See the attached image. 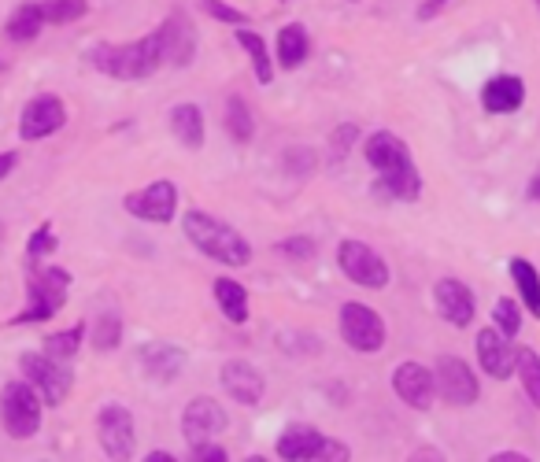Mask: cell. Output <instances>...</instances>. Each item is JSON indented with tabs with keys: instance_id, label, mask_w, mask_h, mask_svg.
<instances>
[{
	"instance_id": "1",
	"label": "cell",
	"mask_w": 540,
	"mask_h": 462,
	"mask_svg": "<svg viewBox=\"0 0 540 462\" xmlns=\"http://www.w3.org/2000/svg\"><path fill=\"white\" fill-rule=\"evenodd\" d=\"M367 163L378 171V189L381 196H389V200H418L422 193V178H418V167L407 145L400 141L396 134H374L367 141Z\"/></svg>"
},
{
	"instance_id": "2",
	"label": "cell",
	"mask_w": 540,
	"mask_h": 462,
	"mask_svg": "<svg viewBox=\"0 0 540 462\" xmlns=\"http://www.w3.org/2000/svg\"><path fill=\"white\" fill-rule=\"evenodd\" d=\"M89 63H93L100 74H108V78L141 82V78L160 71V63H163L160 30L141 37V41H130V45H97V49L89 52Z\"/></svg>"
},
{
	"instance_id": "3",
	"label": "cell",
	"mask_w": 540,
	"mask_h": 462,
	"mask_svg": "<svg viewBox=\"0 0 540 462\" xmlns=\"http://www.w3.org/2000/svg\"><path fill=\"white\" fill-rule=\"evenodd\" d=\"M185 237L197 244L204 256H211L215 263H226V267H248L252 263V244L234 230L226 226L215 215H204V211H189L182 219Z\"/></svg>"
},
{
	"instance_id": "4",
	"label": "cell",
	"mask_w": 540,
	"mask_h": 462,
	"mask_svg": "<svg viewBox=\"0 0 540 462\" xmlns=\"http://www.w3.org/2000/svg\"><path fill=\"white\" fill-rule=\"evenodd\" d=\"M0 418L12 440H30L41 429V400L30 381H12L0 396Z\"/></svg>"
},
{
	"instance_id": "5",
	"label": "cell",
	"mask_w": 540,
	"mask_h": 462,
	"mask_svg": "<svg viewBox=\"0 0 540 462\" xmlns=\"http://www.w3.org/2000/svg\"><path fill=\"white\" fill-rule=\"evenodd\" d=\"M67 285H71V274L60 267H45V270H34L30 274V304L26 311L15 322H45L67 304Z\"/></svg>"
},
{
	"instance_id": "6",
	"label": "cell",
	"mask_w": 540,
	"mask_h": 462,
	"mask_svg": "<svg viewBox=\"0 0 540 462\" xmlns=\"http://www.w3.org/2000/svg\"><path fill=\"white\" fill-rule=\"evenodd\" d=\"M337 263H341L344 278L363 285V289H385V285H389V267H385V259L363 241H344L341 252H337Z\"/></svg>"
},
{
	"instance_id": "7",
	"label": "cell",
	"mask_w": 540,
	"mask_h": 462,
	"mask_svg": "<svg viewBox=\"0 0 540 462\" xmlns=\"http://www.w3.org/2000/svg\"><path fill=\"white\" fill-rule=\"evenodd\" d=\"M341 337L356 352H381L385 344V322L374 307L367 304H344L341 307Z\"/></svg>"
},
{
	"instance_id": "8",
	"label": "cell",
	"mask_w": 540,
	"mask_h": 462,
	"mask_svg": "<svg viewBox=\"0 0 540 462\" xmlns=\"http://www.w3.org/2000/svg\"><path fill=\"white\" fill-rule=\"evenodd\" d=\"M278 455H282V459H296V462L348 459V448L333 444L330 437H322L315 426H289L282 437H278Z\"/></svg>"
},
{
	"instance_id": "9",
	"label": "cell",
	"mask_w": 540,
	"mask_h": 462,
	"mask_svg": "<svg viewBox=\"0 0 540 462\" xmlns=\"http://www.w3.org/2000/svg\"><path fill=\"white\" fill-rule=\"evenodd\" d=\"M23 374L30 377L34 389H41V400L49 407H60L71 392V374L52 355H23Z\"/></svg>"
},
{
	"instance_id": "10",
	"label": "cell",
	"mask_w": 540,
	"mask_h": 462,
	"mask_svg": "<svg viewBox=\"0 0 540 462\" xmlns=\"http://www.w3.org/2000/svg\"><path fill=\"white\" fill-rule=\"evenodd\" d=\"M97 437L111 459H130L134 455V418L123 403H108L97 414Z\"/></svg>"
},
{
	"instance_id": "11",
	"label": "cell",
	"mask_w": 540,
	"mask_h": 462,
	"mask_svg": "<svg viewBox=\"0 0 540 462\" xmlns=\"http://www.w3.org/2000/svg\"><path fill=\"white\" fill-rule=\"evenodd\" d=\"M437 392H441L452 407H470V403H478L481 389H478L474 370H470L463 359L441 355V359H437Z\"/></svg>"
},
{
	"instance_id": "12",
	"label": "cell",
	"mask_w": 540,
	"mask_h": 462,
	"mask_svg": "<svg viewBox=\"0 0 540 462\" xmlns=\"http://www.w3.org/2000/svg\"><path fill=\"white\" fill-rule=\"evenodd\" d=\"M123 207L134 215V219L145 222H171L174 207H178V189L171 182H152L141 193H130L123 200Z\"/></svg>"
},
{
	"instance_id": "13",
	"label": "cell",
	"mask_w": 540,
	"mask_h": 462,
	"mask_svg": "<svg viewBox=\"0 0 540 462\" xmlns=\"http://www.w3.org/2000/svg\"><path fill=\"white\" fill-rule=\"evenodd\" d=\"M393 389L407 407L426 411L433 403V396H437V374H430L422 363H400L393 370Z\"/></svg>"
},
{
	"instance_id": "14",
	"label": "cell",
	"mask_w": 540,
	"mask_h": 462,
	"mask_svg": "<svg viewBox=\"0 0 540 462\" xmlns=\"http://www.w3.org/2000/svg\"><path fill=\"white\" fill-rule=\"evenodd\" d=\"M67 122V108L60 97H37L26 104L23 119H19V137L23 141H41V137L56 134Z\"/></svg>"
},
{
	"instance_id": "15",
	"label": "cell",
	"mask_w": 540,
	"mask_h": 462,
	"mask_svg": "<svg viewBox=\"0 0 540 462\" xmlns=\"http://www.w3.org/2000/svg\"><path fill=\"white\" fill-rule=\"evenodd\" d=\"M226 411H222L219 403L208 400V396H197V400L185 407L182 414V433L189 444H204V440L219 437L222 429H226Z\"/></svg>"
},
{
	"instance_id": "16",
	"label": "cell",
	"mask_w": 540,
	"mask_h": 462,
	"mask_svg": "<svg viewBox=\"0 0 540 462\" xmlns=\"http://www.w3.org/2000/svg\"><path fill=\"white\" fill-rule=\"evenodd\" d=\"M433 300H437V311L448 326L455 329H467L474 322V292L455 278H441L437 289H433Z\"/></svg>"
},
{
	"instance_id": "17",
	"label": "cell",
	"mask_w": 540,
	"mask_h": 462,
	"mask_svg": "<svg viewBox=\"0 0 540 462\" xmlns=\"http://www.w3.org/2000/svg\"><path fill=\"white\" fill-rule=\"evenodd\" d=\"M478 363L489 377L507 381V377L515 374V348H511V337L500 333V329H481L478 333Z\"/></svg>"
},
{
	"instance_id": "18",
	"label": "cell",
	"mask_w": 540,
	"mask_h": 462,
	"mask_svg": "<svg viewBox=\"0 0 540 462\" xmlns=\"http://www.w3.org/2000/svg\"><path fill=\"white\" fill-rule=\"evenodd\" d=\"M160 41H163V63H171V67H189L193 56H197V34H193V23L185 15H171L160 26Z\"/></svg>"
},
{
	"instance_id": "19",
	"label": "cell",
	"mask_w": 540,
	"mask_h": 462,
	"mask_svg": "<svg viewBox=\"0 0 540 462\" xmlns=\"http://www.w3.org/2000/svg\"><path fill=\"white\" fill-rule=\"evenodd\" d=\"M522 100H526V82L518 74H496L481 89V108L489 115H511L522 108Z\"/></svg>"
},
{
	"instance_id": "20",
	"label": "cell",
	"mask_w": 540,
	"mask_h": 462,
	"mask_svg": "<svg viewBox=\"0 0 540 462\" xmlns=\"http://www.w3.org/2000/svg\"><path fill=\"white\" fill-rule=\"evenodd\" d=\"M222 389L230 392L237 403H245V407H256L263 400V377L252 363L245 359H230V363L222 366Z\"/></svg>"
},
{
	"instance_id": "21",
	"label": "cell",
	"mask_w": 540,
	"mask_h": 462,
	"mask_svg": "<svg viewBox=\"0 0 540 462\" xmlns=\"http://www.w3.org/2000/svg\"><path fill=\"white\" fill-rule=\"evenodd\" d=\"M141 366L156 381H174L178 370L185 366V352L174 348V344H148V348H141Z\"/></svg>"
},
{
	"instance_id": "22",
	"label": "cell",
	"mask_w": 540,
	"mask_h": 462,
	"mask_svg": "<svg viewBox=\"0 0 540 462\" xmlns=\"http://www.w3.org/2000/svg\"><path fill=\"white\" fill-rule=\"evenodd\" d=\"M171 130L178 134L185 148H200L204 145V115H200L197 104H178L171 111Z\"/></svg>"
},
{
	"instance_id": "23",
	"label": "cell",
	"mask_w": 540,
	"mask_h": 462,
	"mask_svg": "<svg viewBox=\"0 0 540 462\" xmlns=\"http://www.w3.org/2000/svg\"><path fill=\"white\" fill-rule=\"evenodd\" d=\"M215 300H219L222 315L230 318V322H248V289L245 285H237L234 278H219L215 281Z\"/></svg>"
},
{
	"instance_id": "24",
	"label": "cell",
	"mask_w": 540,
	"mask_h": 462,
	"mask_svg": "<svg viewBox=\"0 0 540 462\" xmlns=\"http://www.w3.org/2000/svg\"><path fill=\"white\" fill-rule=\"evenodd\" d=\"M511 278L518 285V296H522V304L529 307V315L540 318V274L537 267L529 263V259H511Z\"/></svg>"
},
{
	"instance_id": "25",
	"label": "cell",
	"mask_w": 540,
	"mask_h": 462,
	"mask_svg": "<svg viewBox=\"0 0 540 462\" xmlns=\"http://www.w3.org/2000/svg\"><path fill=\"white\" fill-rule=\"evenodd\" d=\"M45 23H49V19H45V8H41V4H19L12 12V19H8V37L19 41V45H23V41H34Z\"/></svg>"
},
{
	"instance_id": "26",
	"label": "cell",
	"mask_w": 540,
	"mask_h": 462,
	"mask_svg": "<svg viewBox=\"0 0 540 462\" xmlns=\"http://www.w3.org/2000/svg\"><path fill=\"white\" fill-rule=\"evenodd\" d=\"M307 30L304 26H285L282 34H278V63H282L285 71H296L300 63L307 60Z\"/></svg>"
},
{
	"instance_id": "27",
	"label": "cell",
	"mask_w": 540,
	"mask_h": 462,
	"mask_svg": "<svg viewBox=\"0 0 540 462\" xmlns=\"http://www.w3.org/2000/svg\"><path fill=\"white\" fill-rule=\"evenodd\" d=\"M237 45L248 52V60H252V67H256L259 82L270 86V82H274V67H270V56H267V41H263L259 34H252V30H237Z\"/></svg>"
},
{
	"instance_id": "28",
	"label": "cell",
	"mask_w": 540,
	"mask_h": 462,
	"mask_svg": "<svg viewBox=\"0 0 540 462\" xmlns=\"http://www.w3.org/2000/svg\"><path fill=\"white\" fill-rule=\"evenodd\" d=\"M515 370L533 407H540V355L533 348H515Z\"/></svg>"
},
{
	"instance_id": "29",
	"label": "cell",
	"mask_w": 540,
	"mask_h": 462,
	"mask_svg": "<svg viewBox=\"0 0 540 462\" xmlns=\"http://www.w3.org/2000/svg\"><path fill=\"white\" fill-rule=\"evenodd\" d=\"M226 130H230V137L234 141H252V130H256V122H252V111H248V104L245 100H237V97H230L226 100Z\"/></svg>"
},
{
	"instance_id": "30",
	"label": "cell",
	"mask_w": 540,
	"mask_h": 462,
	"mask_svg": "<svg viewBox=\"0 0 540 462\" xmlns=\"http://www.w3.org/2000/svg\"><path fill=\"white\" fill-rule=\"evenodd\" d=\"M82 337H86V326H74V329H63V333H52V337H45V348H49L52 359H71L74 352H78V344H82Z\"/></svg>"
},
{
	"instance_id": "31",
	"label": "cell",
	"mask_w": 540,
	"mask_h": 462,
	"mask_svg": "<svg viewBox=\"0 0 540 462\" xmlns=\"http://www.w3.org/2000/svg\"><path fill=\"white\" fill-rule=\"evenodd\" d=\"M41 8H45V19H49V23H56V26L74 23V19H82V15L89 12L86 0H45Z\"/></svg>"
},
{
	"instance_id": "32",
	"label": "cell",
	"mask_w": 540,
	"mask_h": 462,
	"mask_svg": "<svg viewBox=\"0 0 540 462\" xmlns=\"http://www.w3.org/2000/svg\"><path fill=\"white\" fill-rule=\"evenodd\" d=\"M119 337H123V322H119V315H100L97 322H93V344H97L100 352L119 348Z\"/></svg>"
},
{
	"instance_id": "33",
	"label": "cell",
	"mask_w": 540,
	"mask_h": 462,
	"mask_svg": "<svg viewBox=\"0 0 540 462\" xmlns=\"http://www.w3.org/2000/svg\"><path fill=\"white\" fill-rule=\"evenodd\" d=\"M492 318H496V329L500 333H507V337H518V329H522V307L515 304V300H496V307H492Z\"/></svg>"
},
{
	"instance_id": "34",
	"label": "cell",
	"mask_w": 540,
	"mask_h": 462,
	"mask_svg": "<svg viewBox=\"0 0 540 462\" xmlns=\"http://www.w3.org/2000/svg\"><path fill=\"white\" fill-rule=\"evenodd\" d=\"M45 252H56V237H52L49 226H41V230L30 237V244H26V259H30V267H37V259L45 256Z\"/></svg>"
},
{
	"instance_id": "35",
	"label": "cell",
	"mask_w": 540,
	"mask_h": 462,
	"mask_svg": "<svg viewBox=\"0 0 540 462\" xmlns=\"http://www.w3.org/2000/svg\"><path fill=\"white\" fill-rule=\"evenodd\" d=\"M356 141H359V126H352V122H348V126H337V130H333V159L348 156V148L356 145Z\"/></svg>"
},
{
	"instance_id": "36",
	"label": "cell",
	"mask_w": 540,
	"mask_h": 462,
	"mask_svg": "<svg viewBox=\"0 0 540 462\" xmlns=\"http://www.w3.org/2000/svg\"><path fill=\"white\" fill-rule=\"evenodd\" d=\"M204 12H208L211 19H219V23H230V26L245 23V12H237V8H226L222 0H204Z\"/></svg>"
},
{
	"instance_id": "37",
	"label": "cell",
	"mask_w": 540,
	"mask_h": 462,
	"mask_svg": "<svg viewBox=\"0 0 540 462\" xmlns=\"http://www.w3.org/2000/svg\"><path fill=\"white\" fill-rule=\"evenodd\" d=\"M285 256H296V259H311L315 256V241L311 237H289V241L278 244Z\"/></svg>"
},
{
	"instance_id": "38",
	"label": "cell",
	"mask_w": 540,
	"mask_h": 462,
	"mask_svg": "<svg viewBox=\"0 0 540 462\" xmlns=\"http://www.w3.org/2000/svg\"><path fill=\"white\" fill-rule=\"evenodd\" d=\"M193 459H197V462H204V459L226 462V459H230V451L215 448V444H208V440H204V444H193Z\"/></svg>"
},
{
	"instance_id": "39",
	"label": "cell",
	"mask_w": 540,
	"mask_h": 462,
	"mask_svg": "<svg viewBox=\"0 0 540 462\" xmlns=\"http://www.w3.org/2000/svg\"><path fill=\"white\" fill-rule=\"evenodd\" d=\"M12 171H15V152H4V156H0V182H4Z\"/></svg>"
},
{
	"instance_id": "40",
	"label": "cell",
	"mask_w": 540,
	"mask_h": 462,
	"mask_svg": "<svg viewBox=\"0 0 540 462\" xmlns=\"http://www.w3.org/2000/svg\"><path fill=\"white\" fill-rule=\"evenodd\" d=\"M526 196H529V200H533V204H540V171L533 174V182H529Z\"/></svg>"
},
{
	"instance_id": "41",
	"label": "cell",
	"mask_w": 540,
	"mask_h": 462,
	"mask_svg": "<svg viewBox=\"0 0 540 462\" xmlns=\"http://www.w3.org/2000/svg\"><path fill=\"white\" fill-rule=\"evenodd\" d=\"M496 462H526V455H522V451H500Z\"/></svg>"
},
{
	"instance_id": "42",
	"label": "cell",
	"mask_w": 540,
	"mask_h": 462,
	"mask_svg": "<svg viewBox=\"0 0 540 462\" xmlns=\"http://www.w3.org/2000/svg\"><path fill=\"white\" fill-rule=\"evenodd\" d=\"M148 459H152V462H174V455H171V451H152Z\"/></svg>"
},
{
	"instance_id": "43",
	"label": "cell",
	"mask_w": 540,
	"mask_h": 462,
	"mask_svg": "<svg viewBox=\"0 0 540 462\" xmlns=\"http://www.w3.org/2000/svg\"><path fill=\"white\" fill-rule=\"evenodd\" d=\"M537 8H540V0H537Z\"/></svg>"
}]
</instances>
